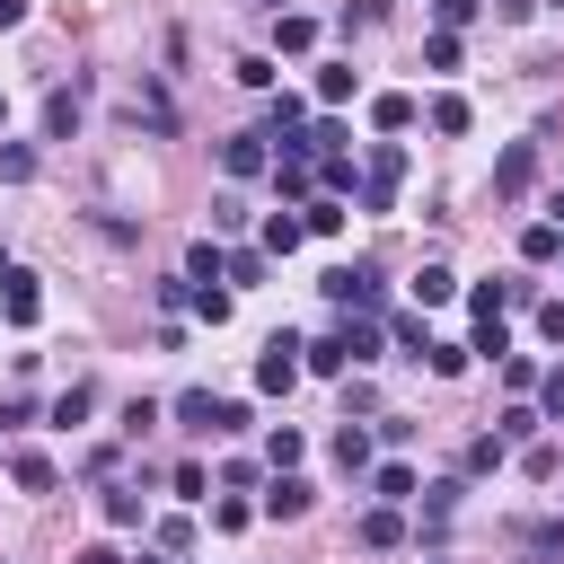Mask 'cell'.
<instances>
[{"mask_svg":"<svg viewBox=\"0 0 564 564\" xmlns=\"http://www.w3.org/2000/svg\"><path fill=\"white\" fill-rule=\"evenodd\" d=\"M405 185V141H370V167H361V212H388Z\"/></svg>","mask_w":564,"mask_h":564,"instance_id":"cell-1","label":"cell"},{"mask_svg":"<svg viewBox=\"0 0 564 564\" xmlns=\"http://www.w3.org/2000/svg\"><path fill=\"white\" fill-rule=\"evenodd\" d=\"M308 185H317V159H308V150H282V159H273V194H291V203H300Z\"/></svg>","mask_w":564,"mask_h":564,"instance_id":"cell-14","label":"cell"},{"mask_svg":"<svg viewBox=\"0 0 564 564\" xmlns=\"http://www.w3.org/2000/svg\"><path fill=\"white\" fill-rule=\"evenodd\" d=\"M300 238H308V220H300V212H273V220H264V256H291Z\"/></svg>","mask_w":564,"mask_h":564,"instance_id":"cell-26","label":"cell"},{"mask_svg":"<svg viewBox=\"0 0 564 564\" xmlns=\"http://www.w3.org/2000/svg\"><path fill=\"white\" fill-rule=\"evenodd\" d=\"M414 300H423V308H449V300H458V273H449V264H423V273H414Z\"/></svg>","mask_w":564,"mask_h":564,"instance_id":"cell-22","label":"cell"},{"mask_svg":"<svg viewBox=\"0 0 564 564\" xmlns=\"http://www.w3.org/2000/svg\"><path fill=\"white\" fill-rule=\"evenodd\" d=\"M538 335H546V344H564V300H538Z\"/></svg>","mask_w":564,"mask_h":564,"instance_id":"cell-49","label":"cell"},{"mask_svg":"<svg viewBox=\"0 0 564 564\" xmlns=\"http://www.w3.org/2000/svg\"><path fill=\"white\" fill-rule=\"evenodd\" d=\"M247 520H256V502H238V494H229V502H212V529H247Z\"/></svg>","mask_w":564,"mask_h":564,"instance_id":"cell-46","label":"cell"},{"mask_svg":"<svg viewBox=\"0 0 564 564\" xmlns=\"http://www.w3.org/2000/svg\"><path fill=\"white\" fill-rule=\"evenodd\" d=\"M0 273H9V247H0Z\"/></svg>","mask_w":564,"mask_h":564,"instance_id":"cell-53","label":"cell"},{"mask_svg":"<svg viewBox=\"0 0 564 564\" xmlns=\"http://www.w3.org/2000/svg\"><path fill=\"white\" fill-rule=\"evenodd\" d=\"M300 370H308V344H300V335H273V344L256 352V388H264V397H282Z\"/></svg>","mask_w":564,"mask_h":564,"instance_id":"cell-3","label":"cell"},{"mask_svg":"<svg viewBox=\"0 0 564 564\" xmlns=\"http://www.w3.org/2000/svg\"><path fill=\"white\" fill-rule=\"evenodd\" d=\"M0 115H9V97H0Z\"/></svg>","mask_w":564,"mask_h":564,"instance_id":"cell-55","label":"cell"},{"mask_svg":"<svg viewBox=\"0 0 564 564\" xmlns=\"http://www.w3.org/2000/svg\"><path fill=\"white\" fill-rule=\"evenodd\" d=\"M264 132H273V141H300V132H308V97H291V88H282V97L264 106Z\"/></svg>","mask_w":564,"mask_h":564,"instance_id":"cell-13","label":"cell"},{"mask_svg":"<svg viewBox=\"0 0 564 564\" xmlns=\"http://www.w3.org/2000/svg\"><path fill=\"white\" fill-rule=\"evenodd\" d=\"M238 88H273V53H247L238 62Z\"/></svg>","mask_w":564,"mask_h":564,"instance_id":"cell-44","label":"cell"},{"mask_svg":"<svg viewBox=\"0 0 564 564\" xmlns=\"http://www.w3.org/2000/svg\"><path fill=\"white\" fill-rule=\"evenodd\" d=\"M194 317L220 326V317H229V291H220V282H194Z\"/></svg>","mask_w":564,"mask_h":564,"instance_id":"cell-37","label":"cell"},{"mask_svg":"<svg viewBox=\"0 0 564 564\" xmlns=\"http://www.w3.org/2000/svg\"><path fill=\"white\" fill-rule=\"evenodd\" d=\"M388 335H397V344H405V352H414V361H423V352H432V335H423V317H388Z\"/></svg>","mask_w":564,"mask_h":564,"instance_id":"cell-40","label":"cell"},{"mask_svg":"<svg viewBox=\"0 0 564 564\" xmlns=\"http://www.w3.org/2000/svg\"><path fill=\"white\" fill-rule=\"evenodd\" d=\"M555 256H564V229L555 220H529L520 229V264H555Z\"/></svg>","mask_w":564,"mask_h":564,"instance_id":"cell-19","label":"cell"},{"mask_svg":"<svg viewBox=\"0 0 564 564\" xmlns=\"http://www.w3.org/2000/svg\"><path fill=\"white\" fill-rule=\"evenodd\" d=\"M300 220H308V238H335V229H344V203H335V194H317Z\"/></svg>","mask_w":564,"mask_h":564,"instance_id":"cell-33","label":"cell"},{"mask_svg":"<svg viewBox=\"0 0 564 564\" xmlns=\"http://www.w3.org/2000/svg\"><path fill=\"white\" fill-rule=\"evenodd\" d=\"M405 123H414V97H397V88H388V97H370V132H379V141H397Z\"/></svg>","mask_w":564,"mask_h":564,"instance_id":"cell-18","label":"cell"},{"mask_svg":"<svg viewBox=\"0 0 564 564\" xmlns=\"http://www.w3.org/2000/svg\"><path fill=\"white\" fill-rule=\"evenodd\" d=\"M335 467H344V476H361V467H370V432H361L352 414H344V432H335Z\"/></svg>","mask_w":564,"mask_h":564,"instance_id":"cell-24","label":"cell"},{"mask_svg":"<svg viewBox=\"0 0 564 564\" xmlns=\"http://www.w3.org/2000/svg\"><path fill=\"white\" fill-rule=\"evenodd\" d=\"M467 123H476V115H467V97H432V132H441V141H458Z\"/></svg>","mask_w":564,"mask_h":564,"instance_id":"cell-30","label":"cell"},{"mask_svg":"<svg viewBox=\"0 0 564 564\" xmlns=\"http://www.w3.org/2000/svg\"><path fill=\"white\" fill-rule=\"evenodd\" d=\"M502 449H511L502 432H485V441H467V476H494V467H502Z\"/></svg>","mask_w":564,"mask_h":564,"instance_id":"cell-35","label":"cell"},{"mask_svg":"<svg viewBox=\"0 0 564 564\" xmlns=\"http://www.w3.org/2000/svg\"><path fill=\"white\" fill-rule=\"evenodd\" d=\"M150 423H159V405H150V397H132V405H123V441H141Z\"/></svg>","mask_w":564,"mask_h":564,"instance_id":"cell-45","label":"cell"},{"mask_svg":"<svg viewBox=\"0 0 564 564\" xmlns=\"http://www.w3.org/2000/svg\"><path fill=\"white\" fill-rule=\"evenodd\" d=\"M308 502H317V485H308V476H300V467H273V494H264V502H256V511H264V520H300V511H308Z\"/></svg>","mask_w":564,"mask_h":564,"instance_id":"cell-6","label":"cell"},{"mask_svg":"<svg viewBox=\"0 0 564 564\" xmlns=\"http://www.w3.org/2000/svg\"><path fill=\"white\" fill-rule=\"evenodd\" d=\"M538 414H546V423H564V361L538 379Z\"/></svg>","mask_w":564,"mask_h":564,"instance_id":"cell-39","label":"cell"},{"mask_svg":"<svg viewBox=\"0 0 564 564\" xmlns=\"http://www.w3.org/2000/svg\"><path fill=\"white\" fill-rule=\"evenodd\" d=\"M423 62H432V70H458V26H432V35H423Z\"/></svg>","mask_w":564,"mask_h":564,"instance_id":"cell-32","label":"cell"},{"mask_svg":"<svg viewBox=\"0 0 564 564\" xmlns=\"http://www.w3.org/2000/svg\"><path fill=\"white\" fill-rule=\"evenodd\" d=\"M317 291H326L335 308H361V317H379V264H335Z\"/></svg>","mask_w":564,"mask_h":564,"instance_id":"cell-2","label":"cell"},{"mask_svg":"<svg viewBox=\"0 0 564 564\" xmlns=\"http://www.w3.org/2000/svg\"><path fill=\"white\" fill-rule=\"evenodd\" d=\"M352 538H361V546H370V555H388V546H405V520H397V502H370V511H361V529H352Z\"/></svg>","mask_w":564,"mask_h":564,"instance_id":"cell-9","label":"cell"},{"mask_svg":"<svg viewBox=\"0 0 564 564\" xmlns=\"http://www.w3.org/2000/svg\"><path fill=\"white\" fill-rule=\"evenodd\" d=\"M529 185H538V141H511V150L494 159V194H502V203H520Z\"/></svg>","mask_w":564,"mask_h":564,"instance_id":"cell-5","label":"cell"},{"mask_svg":"<svg viewBox=\"0 0 564 564\" xmlns=\"http://www.w3.org/2000/svg\"><path fill=\"white\" fill-rule=\"evenodd\" d=\"M9 485H18V494H53L62 476H53V458H44V449H9Z\"/></svg>","mask_w":564,"mask_h":564,"instance_id":"cell-10","label":"cell"},{"mask_svg":"<svg viewBox=\"0 0 564 564\" xmlns=\"http://www.w3.org/2000/svg\"><path fill=\"white\" fill-rule=\"evenodd\" d=\"M352 88H361V70H352V62H317V106H344Z\"/></svg>","mask_w":564,"mask_h":564,"instance_id":"cell-20","label":"cell"},{"mask_svg":"<svg viewBox=\"0 0 564 564\" xmlns=\"http://www.w3.org/2000/svg\"><path fill=\"white\" fill-rule=\"evenodd\" d=\"M529 555H564V520H538L529 529Z\"/></svg>","mask_w":564,"mask_h":564,"instance_id":"cell-47","label":"cell"},{"mask_svg":"<svg viewBox=\"0 0 564 564\" xmlns=\"http://www.w3.org/2000/svg\"><path fill=\"white\" fill-rule=\"evenodd\" d=\"M220 264H229L220 238H194V247H185V282H220Z\"/></svg>","mask_w":564,"mask_h":564,"instance_id":"cell-21","label":"cell"},{"mask_svg":"<svg viewBox=\"0 0 564 564\" xmlns=\"http://www.w3.org/2000/svg\"><path fill=\"white\" fill-rule=\"evenodd\" d=\"M97 511H106V529H141V520H150V494H141V485H106Z\"/></svg>","mask_w":564,"mask_h":564,"instance_id":"cell-11","label":"cell"},{"mask_svg":"<svg viewBox=\"0 0 564 564\" xmlns=\"http://www.w3.org/2000/svg\"><path fill=\"white\" fill-rule=\"evenodd\" d=\"M35 176V141H0V185H26Z\"/></svg>","mask_w":564,"mask_h":564,"instance_id":"cell-31","label":"cell"},{"mask_svg":"<svg viewBox=\"0 0 564 564\" xmlns=\"http://www.w3.org/2000/svg\"><path fill=\"white\" fill-rule=\"evenodd\" d=\"M264 141H273V132H229V141H220V167H229L238 185H247V176H273V150H264Z\"/></svg>","mask_w":564,"mask_h":564,"instance_id":"cell-4","label":"cell"},{"mask_svg":"<svg viewBox=\"0 0 564 564\" xmlns=\"http://www.w3.org/2000/svg\"><path fill=\"white\" fill-rule=\"evenodd\" d=\"M150 546H159V555H185V546H194V520H185V511L150 520Z\"/></svg>","mask_w":564,"mask_h":564,"instance_id":"cell-29","label":"cell"},{"mask_svg":"<svg viewBox=\"0 0 564 564\" xmlns=\"http://www.w3.org/2000/svg\"><path fill=\"white\" fill-rule=\"evenodd\" d=\"M300 449H308V441H300V432H291V423H282V432H273V441H264V458H273V467H300Z\"/></svg>","mask_w":564,"mask_h":564,"instance_id":"cell-42","label":"cell"},{"mask_svg":"<svg viewBox=\"0 0 564 564\" xmlns=\"http://www.w3.org/2000/svg\"><path fill=\"white\" fill-rule=\"evenodd\" d=\"M379 335H388L379 317H361V308H344V352H352V370H361V361H379Z\"/></svg>","mask_w":564,"mask_h":564,"instance_id":"cell-15","label":"cell"},{"mask_svg":"<svg viewBox=\"0 0 564 564\" xmlns=\"http://www.w3.org/2000/svg\"><path fill=\"white\" fill-rule=\"evenodd\" d=\"M308 370H317V379H344V370H352V352H344V326L308 344Z\"/></svg>","mask_w":564,"mask_h":564,"instance_id":"cell-23","label":"cell"},{"mask_svg":"<svg viewBox=\"0 0 564 564\" xmlns=\"http://www.w3.org/2000/svg\"><path fill=\"white\" fill-rule=\"evenodd\" d=\"M423 361H432V379H458V370H467V344H432Z\"/></svg>","mask_w":564,"mask_h":564,"instance_id":"cell-41","label":"cell"},{"mask_svg":"<svg viewBox=\"0 0 564 564\" xmlns=\"http://www.w3.org/2000/svg\"><path fill=\"white\" fill-rule=\"evenodd\" d=\"M150 300L176 317V308H194V282H185V273H167V282H150Z\"/></svg>","mask_w":564,"mask_h":564,"instance_id":"cell-36","label":"cell"},{"mask_svg":"<svg viewBox=\"0 0 564 564\" xmlns=\"http://www.w3.org/2000/svg\"><path fill=\"white\" fill-rule=\"evenodd\" d=\"M141 564H159V555H141Z\"/></svg>","mask_w":564,"mask_h":564,"instance_id":"cell-56","label":"cell"},{"mask_svg":"<svg viewBox=\"0 0 564 564\" xmlns=\"http://www.w3.org/2000/svg\"><path fill=\"white\" fill-rule=\"evenodd\" d=\"M9 26H26V0H0V35H9Z\"/></svg>","mask_w":564,"mask_h":564,"instance_id":"cell-51","label":"cell"},{"mask_svg":"<svg viewBox=\"0 0 564 564\" xmlns=\"http://www.w3.org/2000/svg\"><path fill=\"white\" fill-rule=\"evenodd\" d=\"M88 414H97V388H88V379H70V388H62L53 405H44V423H53V432H79Z\"/></svg>","mask_w":564,"mask_h":564,"instance_id":"cell-8","label":"cell"},{"mask_svg":"<svg viewBox=\"0 0 564 564\" xmlns=\"http://www.w3.org/2000/svg\"><path fill=\"white\" fill-rule=\"evenodd\" d=\"M212 414H220L212 388H185V397H176V423H185V432H212Z\"/></svg>","mask_w":564,"mask_h":564,"instance_id":"cell-28","label":"cell"},{"mask_svg":"<svg viewBox=\"0 0 564 564\" xmlns=\"http://www.w3.org/2000/svg\"><path fill=\"white\" fill-rule=\"evenodd\" d=\"M123 115H132L141 132H176V106H167L159 88H132V106H123Z\"/></svg>","mask_w":564,"mask_h":564,"instance_id":"cell-17","label":"cell"},{"mask_svg":"<svg viewBox=\"0 0 564 564\" xmlns=\"http://www.w3.org/2000/svg\"><path fill=\"white\" fill-rule=\"evenodd\" d=\"M538 9H564V0H538Z\"/></svg>","mask_w":564,"mask_h":564,"instance_id":"cell-54","label":"cell"},{"mask_svg":"<svg viewBox=\"0 0 564 564\" xmlns=\"http://www.w3.org/2000/svg\"><path fill=\"white\" fill-rule=\"evenodd\" d=\"M370 494H379V502H414V467H405V458L370 467Z\"/></svg>","mask_w":564,"mask_h":564,"instance_id":"cell-25","label":"cell"},{"mask_svg":"<svg viewBox=\"0 0 564 564\" xmlns=\"http://www.w3.org/2000/svg\"><path fill=\"white\" fill-rule=\"evenodd\" d=\"M0 317H9V326H35V317H44V291H35V273H18V264L0 273Z\"/></svg>","mask_w":564,"mask_h":564,"instance_id":"cell-7","label":"cell"},{"mask_svg":"<svg viewBox=\"0 0 564 564\" xmlns=\"http://www.w3.org/2000/svg\"><path fill=\"white\" fill-rule=\"evenodd\" d=\"M432 9H441V26H476L485 18V0H432Z\"/></svg>","mask_w":564,"mask_h":564,"instance_id":"cell-48","label":"cell"},{"mask_svg":"<svg viewBox=\"0 0 564 564\" xmlns=\"http://www.w3.org/2000/svg\"><path fill=\"white\" fill-rule=\"evenodd\" d=\"M467 352H494V361H502V352H511V326H502V317H476V344H467Z\"/></svg>","mask_w":564,"mask_h":564,"instance_id":"cell-38","label":"cell"},{"mask_svg":"<svg viewBox=\"0 0 564 564\" xmlns=\"http://www.w3.org/2000/svg\"><path fill=\"white\" fill-rule=\"evenodd\" d=\"M317 44V18H300V9H273V53H308Z\"/></svg>","mask_w":564,"mask_h":564,"instance_id":"cell-16","label":"cell"},{"mask_svg":"<svg viewBox=\"0 0 564 564\" xmlns=\"http://www.w3.org/2000/svg\"><path fill=\"white\" fill-rule=\"evenodd\" d=\"M79 115H88V106H79V88H53V97H44V141H70V132H79Z\"/></svg>","mask_w":564,"mask_h":564,"instance_id":"cell-12","label":"cell"},{"mask_svg":"<svg viewBox=\"0 0 564 564\" xmlns=\"http://www.w3.org/2000/svg\"><path fill=\"white\" fill-rule=\"evenodd\" d=\"M538 423H546L538 405H502V423H494V432H502V441H538Z\"/></svg>","mask_w":564,"mask_h":564,"instance_id":"cell-34","label":"cell"},{"mask_svg":"<svg viewBox=\"0 0 564 564\" xmlns=\"http://www.w3.org/2000/svg\"><path fill=\"white\" fill-rule=\"evenodd\" d=\"M70 564H123V555H115V546H79Z\"/></svg>","mask_w":564,"mask_h":564,"instance_id":"cell-50","label":"cell"},{"mask_svg":"<svg viewBox=\"0 0 564 564\" xmlns=\"http://www.w3.org/2000/svg\"><path fill=\"white\" fill-rule=\"evenodd\" d=\"M494 9H502V18H529V9H538V0H494Z\"/></svg>","mask_w":564,"mask_h":564,"instance_id":"cell-52","label":"cell"},{"mask_svg":"<svg viewBox=\"0 0 564 564\" xmlns=\"http://www.w3.org/2000/svg\"><path fill=\"white\" fill-rule=\"evenodd\" d=\"M520 467H529V476H538V485H546V476H555V467H564V449H555V441H529V458H520Z\"/></svg>","mask_w":564,"mask_h":564,"instance_id":"cell-43","label":"cell"},{"mask_svg":"<svg viewBox=\"0 0 564 564\" xmlns=\"http://www.w3.org/2000/svg\"><path fill=\"white\" fill-rule=\"evenodd\" d=\"M264 273H273L264 247H229V264H220V282H264Z\"/></svg>","mask_w":564,"mask_h":564,"instance_id":"cell-27","label":"cell"}]
</instances>
